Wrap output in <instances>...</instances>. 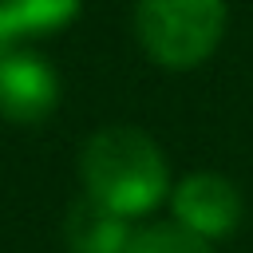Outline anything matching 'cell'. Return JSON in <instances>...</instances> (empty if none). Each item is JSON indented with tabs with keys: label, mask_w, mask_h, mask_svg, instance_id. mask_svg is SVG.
<instances>
[{
	"label": "cell",
	"mask_w": 253,
	"mask_h": 253,
	"mask_svg": "<svg viewBox=\"0 0 253 253\" xmlns=\"http://www.w3.org/2000/svg\"><path fill=\"white\" fill-rule=\"evenodd\" d=\"M63 95L59 71L40 51L16 47L0 63V119L16 126H36L55 115Z\"/></svg>",
	"instance_id": "277c9868"
},
{
	"label": "cell",
	"mask_w": 253,
	"mask_h": 253,
	"mask_svg": "<svg viewBox=\"0 0 253 253\" xmlns=\"http://www.w3.org/2000/svg\"><path fill=\"white\" fill-rule=\"evenodd\" d=\"M170 221H178L182 229L206 237L210 245L225 241L237 233L241 217H245V202L241 190L217 174V170H190L170 186Z\"/></svg>",
	"instance_id": "3957f363"
},
{
	"label": "cell",
	"mask_w": 253,
	"mask_h": 253,
	"mask_svg": "<svg viewBox=\"0 0 253 253\" xmlns=\"http://www.w3.org/2000/svg\"><path fill=\"white\" fill-rule=\"evenodd\" d=\"M79 182H83V198L107 206L126 221L154 213L174 186L170 162L154 142V134L126 123L99 126L95 134H87L79 150Z\"/></svg>",
	"instance_id": "6da1fadb"
},
{
	"label": "cell",
	"mask_w": 253,
	"mask_h": 253,
	"mask_svg": "<svg viewBox=\"0 0 253 253\" xmlns=\"http://www.w3.org/2000/svg\"><path fill=\"white\" fill-rule=\"evenodd\" d=\"M126 253H213V245L190 229H182L178 221H154L134 229Z\"/></svg>",
	"instance_id": "52a82bcc"
},
{
	"label": "cell",
	"mask_w": 253,
	"mask_h": 253,
	"mask_svg": "<svg viewBox=\"0 0 253 253\" xmlns=\"http://www.w3.org/2000/svg\"><path fill=\"white\" fill-rule=\"evenodd\" d=\"M83 0H0V24L24 43L32 36H55L75 24Z\"/></svg>",
	"instance_id": "8992f818"
},
{
	"label": "cell",
	"mask_w": 253,
	"mask_h": 253,
	"mask_svg": "<svg viewBox=\"0 0 253 253\" xmlns=\"http://www.w3.org/2000/svg\"><path fill=\"white\" fill-rule=\"evenodd\" d=\"M16 47H20V40H16V36H12V32H8L4 24H0V63H4V59H8V55H12Z\"/></svg>",
	"instance_id": "ba28073f"
},
{
	"label": "cell",
	"mask_w": 253,
	"mask_h": 253,
	"mask_svg": "<svg viewBox=\"0 0 253 253\" xmlns=\"http://www.w3.org/2000/svg\"><path fill=\"white\" fill-rule=\"evenodd\" d=\"M134 237V221L111 213L107 206L91 198H75L63 217V241L71 253H126Z\"/></svg>",
	"instance_id": "5b68a950"
},
{
	"label": "cell",
	"mask_w": 253,
	"mask_h": 253,
	"mask_svg": "<svg viewBox=\"0 0 253 253\" xmlns=\"http://www.w3.org/2000/svg\"><path fill=\"white\" fill-rule=\"evenodd\" d=\"M225 0H134V40L166 71L202 67L225 40Z\"/></svg>",
	"instance_id": "7a4b0ae2"
}]
</instances>
